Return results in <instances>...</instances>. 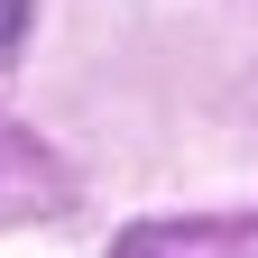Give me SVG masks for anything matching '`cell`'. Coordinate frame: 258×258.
<instances>
[{"label":"cell","instance_id":"6da1fadb","mask_svg":"<svg viewBox=\"0 0 258 258\" xmlns=\"http://www.w3.org/2000/svg\"><path fill=\"white\" fill-rule=\"evenodd\" d=\"M19 19H28V0H0V46L19 37Z\"/></svg>","mask_w":258,"mask_h":258}]
</instances>
